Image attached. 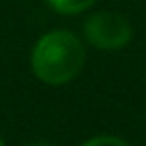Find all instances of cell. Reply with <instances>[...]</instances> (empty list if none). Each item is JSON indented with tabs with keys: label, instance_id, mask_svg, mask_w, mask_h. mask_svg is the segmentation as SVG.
<instances>
[{
	"label": "cell",
	"instance_id": "6da1fadb",
	"mask_svg": "<svg viewBox=\"0 0 146 146\" xmlns=\"http://www.w3.org/2000/svg\"><path fill=\"white\" fill-rule=\"evenodd\" d=\"M84 45L73 32L54 30L36 41L30 64L41 82L60 86L78 78V73L84 67Z\"/></svg>",
	"mask_w": 146,
	"mask_h": 146
},
{
	"label": "cell",
	"instance_id": "7a4b0ae2",
	"mask_svg": "<svg viewBox=\"0 0 146 146\" xmlns=\"http://www.w3.org/2000/svg\"><path fill=\"white\" fill-rule=\"evenodd\" d=\"M84 35L97 50H120L131 41V26L123 15L99 11L84 22Z\"/></svg>",
	"mask_w": 146,
	"mask_h": 146
},
{
	"label": "cell",
	"instance_id": "3957f363",
	"mask_svg": "<svg viewBox=\"0 0 146 146\" xmlns=\"http://www.w3.org/2000/svg\"><path fill=\"white\" fill-rule=\"evenodd\" d=\"M97 0H47V5L52 7L54 11H58V13H82V11H86L88 7H92Z\"/></svg>",
	"mask_w": 146,
	"mask_h": 146
},
{
	"label": "cell",
	"instance_id": "277c9868",
	"mask_svg": "<svg viewBox=\"0 0 146 146\" xmlns=\"http://www.w3.org/2000/svg\"><path fill=\"white\" fill-rule=\"evenodd\" d=\"M82 146H129V144L125 140H120V137H114V135H97L92 140L84 142Z\"/></svg>",
	"mask_w": 146,
	"mask_h": 146
},
{
	"label": "cell",
	"instance_id": "5b68a950",
	"mask_svg": "<svg viewBox=\"0 0 146 146\" xmlns=\"http://www.w3.org/2000/svg\"><path fill=\"white\" fill-rule=\"evenodd\" d=\"M26 146H56V144H47V142H32V144H26Z\"/></svg>",
	"mask_w": 146,
	"mask_h": 146
},
{
	"label": "cell",
	"instance_id": "8992f818",
	"mask_svg": "<svg viewBox=\"0 0 146 146\" xmlns=\"http://www.w3.org/2000/svg\"><path fill=\"white\" fill-rule=\"evenodd\" d=\"M0 146H5V142H2V140H0Z\"/></svg>",
	"mask_w": 146,
	"mask_h": 146
}]
</instances>
